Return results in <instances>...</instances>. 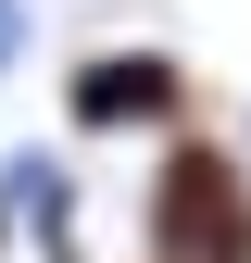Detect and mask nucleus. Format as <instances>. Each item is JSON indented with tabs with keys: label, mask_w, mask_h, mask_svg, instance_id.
Returning <instances> with one entry per match:
<instances>
[{
	"label": "nucleus",
	"mask_w": 251,
	"mask_h": 263,
	"mask_svg": "<svg viewBox=\"0 0 251 263\" xmlns=\"http://www.w3.org/2000/svg\"><path fill=\"white\" fill-rule=\"evenodd\" d=\"M151 251L164 263H251V188L213 138H176L151 176Z\"/></svg>",
	"instance_id": "nucleus-1"
},
{
	"label": "nucleus",
	"mask_w": 251,
	"mask_h": 263,
	"mask_svg": "<svg viewBox=\"0 0 251 263\" xmlns=\"http://www.w3.org/2000/svg\"><path fill=\"white\" fill-rule=\"evenodd\" d=\"M25 63V0H0V76Z\"/></svg>",
	"instance_id": "nucleus-3"
},
{
	"label": "nucleus",
	"mask_w": 251,
	"mask_h": 263,
	"mask_svg": "<svg viewBox=\"0 0 251 263\" xmlns=\"http://www.w3.org/2000/svg\"><path fill=\"white\" fill-rule=\"evenodd\" d=\"M63 113H76L88 138H138V125H176V113H188V63H164V50H101V63H76Z\"/></svg>",
	"instance_id": "nucleus-2"
}]
</instances>
